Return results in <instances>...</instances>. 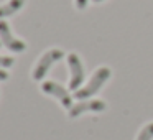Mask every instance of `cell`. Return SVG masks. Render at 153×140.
Returning <instances> with one entry per match:
<instances>
[{
  "mask_svg": "<svg viewBox=\"0 0 153 140\" xmlns=\"http://www.w3.org/2000/svg\"><path fill=\"white\" fill-rule=\"evenodd\" d=\"M110 74H112V73H110L109 68H105V66L99 68V69L92 74V77H91V81L87 83V86H84L82 89H77L76 92H74V96H76L79 101L87 99V97L94 96V94H96L97 91L104 86V83H105V81L110 77Z\"/></svg>",
  "mask_w": 153,
  "mask_h": 140,
  "instance_id": "6da1fadb",
  "label": "cell"
},
{
  "mask_svg": "<svg viewBox=\"0 0 153 140\" xmlns=\"http://www.w3.org/2000/svg\"><path fill=\"white\" fill-rule=\"evenodd\" d=\"M63 56H64V53L61 50H50V51H46V53L40 58L38 64L35 66V69H33V79L35 81H41L45 76H46L48 69H50V68L56 63V61H59Z\"/></svg>",
  "mask_w": 153,
  "mask_h": 140,
  "instance_id": "7a4b0ae2",
  "label": "cell"
},
{
  "mask_svg": "<svg viewBox=\"0 0 153 140\" xmlns=\"http://www.w3.org/2000/svg\"><path fill=\"white\" fill-rule=\"evenodd\" d=\"M0 41H2V45H4L7 50L13 51V53H22V51L27 50V45L22 40H17V38L12 35L10 25L4 20H0Z\"/></svg>",
  "mask_w": 153,
  "mask_h": 140,
  "instance_id": "3957f363",
  "label": "cell"
},
{
  "mask_svg": "<svg viewBox=\"0 0 153 140\" xmlns=\"http://www.w3.org/2000/svg\"><path fill=\"white\" fill-rule=\"evenodd\" d=\"M41 89H43V92H46V94H50V96L56 97V99L63 104V107H66L68 110L73 107V99H71L69 92H68L61 84L54 83V81H45V83L41 84Z\"/></svg>",
  "mask_w": 153,
  "mask_h": 140,
  "instance_id": "277c9868",
  "label": "cell"
},
{
  "mask_svg": "<svg viewBox=\"0 0 153 140\" xmlns=\"http://www.w3.org/2000/svg\"><path fill=\"white\" fill-rule=\"evenodd\" d=\"M68 64H69L71 69V81H69V89L71 91H77L79 86L84 81V68L82 63H81L79 56L76 53H71L68 56Z\"/></svg>",
  "mask_w": 153,
  "mask_h": 140,
  "instance_id": "5b68a950",
  "label": "cell"
},
{
  "mask_svg": "<svg viewBox=\"0 0 153 140\" xmlns=\"http://www.w3.org/2000/svg\"><path fill=\"white\" fill-rule=\"evenodd\" d=\"M105 102L99 99H92V101H81V102L74 104L73 107L69 109V117L71 119H76L79 117L81 114L84 112H102L105 110Z\"/></svg>",
  "mask_w": 153,
  "mask_h": 140,
  "instance_id": "8992f818",
  "label": "cell"
},
{
  "mask_svg": "<svg viewBox=\"0 0 153 140\" xmlns=\"http://www.w3.org/2000/svg\"><path fill=\"white\" fill-rule=\"evenodd\" d=\"M25 5V0H10L7 4L0 5V18L12 17L13 13H17L22 7Z\"/></svg>",
  "mask_w": 153,
  "mask_h": 140,
  "instance_id": "52a82bcc",
  "label": "cell"
},
{
  "mask_svg": "<svg viewBox=\"0 0 153 140\" xmlns=\"http://www.w3.org/2000/svg\"><path fill=\"white\" fill-rule=\"evenodd\" d=\"M137 140H153V122L143 127L142 132L138 133V139Z\"/></svg>",
  "mask_w": 153,
  "mask_h": 140,
  "instance_id": "ba28073f",
  "label": "cell"
},
{
  "mask_svg": "<svg viewBox=\"0 0 153 140\" xmlns=\"http://www.w3.org/2000/svg\"><path fill=\"white\" fill-rule=\"evenodd\" d=\"M13 64V58L10 56H0V68H10Z\"/></svg>",
  "mask_w": 153,
  "mask_h": 140,
  "instance_id": "9c48e42d",
  "label": "cell"
},
{
  "mask_svg": "<svg viewBox=\"0 0 153 140\" xmlns=\"http://www.w3.org/2000/svg\"><path fill=\"white\" fill-rule=\"evenodd\" d=\"M86 5H87V0H76V7L79 8V10L86 8Z\"/></svg>",
  "mask_w": 153,
  "mask_h": 140,
  "instance_id": "30bf717a",
  "label": "cell"
},
{
  "mask_svg": "<svg viewBox=\"0 0 153 140\" xmlns=\"http://www.w3.org/2000/svg\"><path fill=\"white\" fill-rule=\"evenodd\" d=\"M8 79V73L4 69H0V81H7Z\"/></svg>",
  "mask_w": 153,
  "mask_h": 140,
  "instance_id": "8fae6325",
  "label": "cell"
},
{
  "mask_svg": "<svg viewBox=\"0 0 153 140\" xmlns=\"http://www.w3.org/2000/svg\"><path fill=\"white\" fill-rule=\"evenodd\" d=\"M94 4H99V2H102V0H92Z\"/></svg>",
  "mask_w": 153,
  "mask_h": 140,
  "instance_id": "7c38bea8",
  "label": "cell"
},
{
  "mask_svg": "<svg viewBox=\"0 0 153 140\" xmlns=\"http://www.w3.org/2000/svg\"><path fill=\"white\" fill-rule=\"evenodd\" d=\"M0 46H2V41H0Z\"/></svg>",
  "mask_w": 153,
  "mask_h": 140,
  "instance_id": "4fadbf2b",
  "label": "cell"
}]
</instances>
